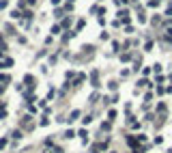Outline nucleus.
Segmentation results:
<instances>
[{
	"mask_svg": "<svg viewBox=\"0 0 172 153\" xmlns=\"http://www.w3.org/2000/svg\"><path fill=\"white\" fill-rule=\"evenodd\" d=\"M20 125H22V129H32V127H34V123H32V117H24Z\"/></svg>",
	"mask_w": 172,
	"mask_h": 153,
	"instance_id": "f257e3e1",
	"label": "nucleus"
},
{
	"mask_svg": "<svg viewBox=\"0 0 172 153\" xmlns=\"http://www.w3.org/2000/svg\"><path fill=\"white\" fill-rule=\"evenodd\" d=\"M93 86H99V71H93Z\"/></svg>",
	"mask_w": 172,
	"mask_h": 153,
	"instance_id": "f03ea898",
	"label": "nucleus"
},
{
	"mask_svg": "<svg viewBox=\"0 0 172 153\" xmlns=\"http://www.w3.org/2000/svg\"><path fill=\"white\" fill-rule=\"evenodd\" d=\"M26 84H28V86H30V89H34V78H32V76H26Z\"/></svg>",
	"mask_w": 172,
	"mask_h": 153,
	"instance_id": "7ed1b4c3",
	"label": "nucleus"
},
{
	"mask_svg": "<svg viewBox=\"0 0 172 153\" xmlns=\"http://www.w3.org/2000/svg\"><path fill=\"white\" fill-rule=\"evenodd\" d=\"M78 117H80V112H78V110H73V112H71V119H69V121H75Z\"/></svg>",
	"mask_w": 172,
	"mask_h": 153,
	"instance_id": "20e7f679",
	"label": "nucleus"
},
{
	"mask_svg": "<svg viewBox=\"0 0 172 153\" xmlns=\"http://www.w3.org/2000/svg\"><path fill=\"white\" fill-rule=\"evenodd\" d=\"M0 82H5V84H7V82H9V76L2 74V76H0Z\"/></svg>",
	"mask_w": 172,
	"mask_h": 153,
	"instance_id": "39448f33",
	"label": "nucleus"
},
{
	"mask_svg": "<svg viewBox=\"0 0 172 153\" xmlns=\"http://www.w3.org/2000/svg\"><path fill=\"white\" fill-rule=\"evenodd\" d=\"M5 144H7V140H0V149H2V147H5Z\"/></svg>",
	"mask_w": 172,
	"mask_h": 153,
	"instance_id": "423d86ee",
	"label": "nucleus"
}]
</instances>
